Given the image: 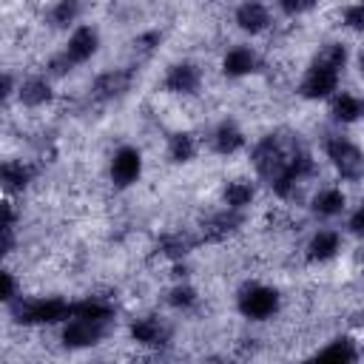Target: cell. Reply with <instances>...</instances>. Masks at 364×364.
<instances>
[{"instance_id": "cell-23", "label": "cell", "mask_w": 364, "mask_h": 364, "mask_svg": "<svg viewBox=\"0 0 364 364\" xmlns=\"http://www.w3.org/2000/svg\"><path fill=\"white\" fill-rule=\"evenodd\" d=\"M341 26L350 28V31H361V34H364V3L347 6V9L341 11Z\"/></svg>"}, {"instance_id": "cell-16", "label": "cell", "mask_w": 364, "mask_h": 364, "mask_svg": "<svg viewBox=\"0 0 364 364\" xmlns=\"http://www.w3.org/2000/svg\"><path fill=\"white\" fill-rule=\"evenodd\" d=\"M233 23L245 34H262L273 26V11L264 3H242L233 11Z\"/></svg>"}, {"instance_id": "cell-4", "label": "cell", "mask_w": 364, "mask_h": 364, "mask_svg": "<svg viewBox=\"0 0 364 364\" xmlns=\"http://www.w3.org/2000/svg\"><path fill=\"white\" fill-rule=\"evenodd\" d=\"M321 151H324L330 168L338 173V179H344V182L364 179V151L355 139H350L347 134L330 131L321 136Z\"/></svg>"}, {"instance_id": "cell-17", "label": "cell", "mask_w": 364, "mask_h": 364, "mask_svg": "<svg viewBox=\"0 0 364 364\" xmlns=\"http://www.w3.org/2000/svg\"><path fill=\"white\" fill-rule=\"evenodd\" d=\"M330 119L338 125H355L364 119V97L355 91H338L330 100Z\"/></svg>"}, {"instance_id": "cell-20", "label": "cell", "mask_w": 364, "mask_h": 364, "mask_svg": "<svg viewBox=\"0 0 364 364\" xmlns=\"http://www.w3.org/2000/svg\"><path fill=\"white\" fill-rule=\"evenodd\" d=\"M165 154H168V159H171L173 165H188V162L196 159L199 142H196V136H193L191 131H182V128H179V131H173V134L168 136Z\"/></svg>"}, {"instance_id": "cell-27", "label": "cell", "mask_w": 364, "mask_h": 364, "mask_svg": "<svg viewBox=\"0 0 364 364\" xmlns=\"http://www.w3.org/2000/svg\"><path fill=\"white\" fill-rule=\"evenodd\" d=\"M102 364H114V361H102Z\"/></svg>"}, {"instance_id": "cell-7", "label": "cell", "mask_w": 364, "mask_h": 364, "mask_svg": "<svg viewBox=\"0 0 364 364\" xmlns=\"http://www.w3.org/2000/svg\"><path fill=\"white\" fill-rule=\"evenodd\" d=\"M108 327L111 324H102V321H88V318H68L63 327H60V344L65 350H88V347H97L100 341H105L108 336Z\"/></svg>"}, {"instance_id": "cell-11", "label": "cell", "mask_w": 364, "mask_h": 364, "mask_svg": "<svg viewBox=\"0 0 364 364\" xmlns=\"http://www.w3.org/2000/svg\"><path fill=\"white\" fill-rule=\"evenodd\" d=\"M134 85V68H105L91 80V100L111 102L131 91Z\"/></svg>"}, {"instance_id": "cell-15", "label": "cell", "mask_w": 364, "mask_h": 364, "mask_svg": "<svg viewBox=\"0 0 364 364\" xmlns=\"http://www.w3.org/2000/svg\"><path fill=\"white\" fill-rule=\"evenodd\" d=\"M347 191H341L338 185H324L310 196V210L318 219H336L347 210Z\"/></svg>"}, {"instance_id": "cell-9", "label": "cell", "mask_w": 364, "mask_h": 364, "mask_svg": "<svg viewBox=\"0 0 364 364\" xmlns=\"http://www.w3.org/2000/svg\"><path fill=\"white\" fill-rule=\"evenodd\" d=\"M97 51H100V28L91 26V23H82V26H74V31L68 34V40H65L60 57H63L71 68H77V65L88 63Z\"/></svg>"}, {"instance_id": "cell-2", "label": "cell", "mask_w": 364, "mask_h": 364, "mask_svg": "<svg viewBox=\"0 0 364 364\" xmlns=\"http://www.w3.org/2000/svg\"><path fill=\"white\" fill-rule=\"evenodd\" d=\"M11 316L20 327H63L71 318V301L63 296H20L11 304Z\"/></svg>"}, {"instance_id": "cell-21", "label": "cell", "mask_w": 364, "mask_h": 364, "mask_svg": "<svg viewBox=\"0 0 364 364\" xmlns=\"http://www.w3.org/2000/svg\"><path fill=\"white\" fill-rule=\"evenodd\" d=\"M165 301H168V307H173V310H179V313H191V310L199 307L202 296H199V290H196L191 282H176V284L168 290Z\"/></svg>"}, {"instance_id": "cell-13", "label": "cell", "mask_w": 364, "mask_h": 364, "mask_svg": "<svg viewBox=\"0 0 364 364\" xmlns=\"http://www.w3.org/2000/svg\"><path fill=\"white\" fill-rule=\"evenodd\" d=\"M259 54L250 48V46H230L225 54H222V74L228 80H242V77H250L259 71Z\"/></svg>"}, {"instance_id": "cell-8", "label": "cell", "mask_w": 364, "mask_h": 364, "mask_svg": "<svg viewBox=\"0 0 364 364\" xmlns=\"http://www.w3.org/2000/svg\"><path fill=\"white\" fill-rule=\"evenodd\" d=\"M205 77H202V68L191 60H176L165 68V77H162V88L165 94L171 97H193L199 88H202Z\"/></svg>"}, {"instance_id": "cell-3", "label": "cell", "mask_w": 364, "mask_h": 364, "mask_svg": "<svg viewBox=\"0 0 364 364\" xmlns=\"http://www.w3.org/2000/svg\"><path fill=\"white\" fill-rule=\"evenodd\" d=\"M282 304H284L282 290L267 282H245L236 290V313L253 324L276 318L282 313Z\"/></svg>"}, {"instance_id": "cell-19", "label": "cell", "mask_w": 364, "mask_h": 364, "mask_svg": "<svg viewBox=\"0 0 364 364\" xmlns=\"http://www.w3.org/2000/svg\"><path fill=\"white\" fill-rule=\"evenodd\" d=\"M17 100L26 108H43V105H48L54 100V91H51L48 77H40V74L37 77H26L20 82V88H17Z\"/></svg>"}, {"instance_id": "cell-14", "label": "cell", "mask_w": 364, "mask_h": 364, "mask_svg": "<svg viewBox=\"0 0 364 364\" xmlns=\"http://www.w3.org/2000/svg\"><path fill=\"white\" fill-rule=\"evenodd\" d=\"M37 176V165L31 159H3V168H0V179H3V188L6 193H23Z\"/></svg>"}, {"instance_id": "cell-5", "label": "cell", "mask_w": 364, "mask_h": 364, "mask_svg": "<svg viewBox=\"0 0 364 364\" xmlns=\"http://www.w3.org/2000/svg\"><path fill=\"white\" fill-rule=\"evenodd\" d=\"M128 338L148 353H159L171 344V324L159 313H139L128 321Z\"/></svg>"}, {"instance_id": "cell-10", "label": "cell", "mask_w": 364, "mask_h": 364, "mask_svg": "<svg viewBox=\"0 0 364 364\" xmlns=\"http://www.w3.org/2000/svg\"><path fill=\"white\" fill-rule=\"evenodd\" d=\"M341 247H344V236L336 228H318L307 236L301 256L307 264H327L341 253Z\"/></svg>"}, {"instance_id": "cell-1", "label": "cell", "mask_w": 364, "mask_h": 364, "mask_svg": "<svg viewBox=\"0 0 364 364\" xmlns=\"http://www.w3.org/2000/svg\"><path fill=\"white\" fill-rule=\"evenodd\" d=\"M347 46L341 40H327L321 43L313 57L307 60L301 80H299V97L307 102H318V100H333L338 94V82H341V71L347 65Z\"/></svg>"}, {"instance_id": "cell-6", "label": "cell", "mask_w": 364, "mask_h": 364, "mask_svg": "<svg viewBox=\"0 0 364 364\" xmlns=\"http://www.w3.org/2000/svg\"><path fill=\"white\" fill-rule=\"evenodd\" d=\"M142 171H145V159H142V151L136 145H119L111 154L108 179L117 191H125V188L136 185L142 179Z\"/></svg>"}, {"instance_id": "cell-12", "label": "cell", "mask_w": 364, "mask_h": 364, "mask_svg": "<svg viewBox=\"0 0 364 364\" xmlns=\"http://www.w3.org/2000/svg\"><path fill=\"white\" fill-rule=\"evenodd\" d=\"M247 136L242 131V125L233 119V117H225L219 119L210 131H208V148L216 154V156H233L245 148Z\"/></svg>"}, {"instance_id": "cell-18", "label": "cell", "mask_w": 364, "mask_h": 364, "mask_svg": "<svg viewBox=\"0 0 364 364\" xmlns=\"http://www.w3.org/2000/svg\"><path fill=\"white\" fill-rule=\"evenodd\" d=\"M253 199H256V182H250L247 176H233L222 185V205L228 210L242 213L253 205Z\"/></svg>"}, {"instance_id": "cell-24", "label": "cell", "mask_w": 364, "mask_h": 364, "mask_svg": "<svg viewBox=\"0 0 364 364\" xmlns=\"http://www.w3.org/2000/svg\"><path fill=\"white\" fill-rule=\"evenodd\" d=\"M0 279H3V293H0V299L11 307V304L23 296V293H20V284H17V276H14V270H9V267H6V270L0 273Z\"/></svg>"}, {"instance_id": "cell-25", "label": "cell", "mask_w": 364, "mask_h": 364, "mask_svg": "<svg viewBox=\"0 0 364 364\" xmlns=\"http://www.w3.org/2000/svg\"><path fill=\"white\" fill-rule=\"evenodd\" d=\"M347 228H350V233H355L358 239H364V202L350 213V222H347Z\"/></svg>"}, {"instance_id": "cell-26", "label": "cell", "mask_w": 364, "mask_h": 364, "mask_svg": "<svg viewBox=\"0 0 364 364\" xmlns=\"http://www.w3.org/2000/svg\"><path fill=\"white\" fill-rule=\"evenodd\" d=\"M355 63H358V74H361V77H364V48H361V51H358V60H355Z\"/></svg>"}, {"instance_id": "cell-22", "label": "cell", "mask_w": 364, "mask_h": 364, "mask_svg": "<svg viewBox=\"0 0 364 364\" xmlns=\"http://www.w3.org/2000/svg\"><path fill=\"white\" fill-rule=\"evenodd\" d=\"M77 14H80V6H77V3H71V0L54 3V6L48 9V26L65 28V26H71V23L77 20Z\"/></svg>"}]
</instances>
